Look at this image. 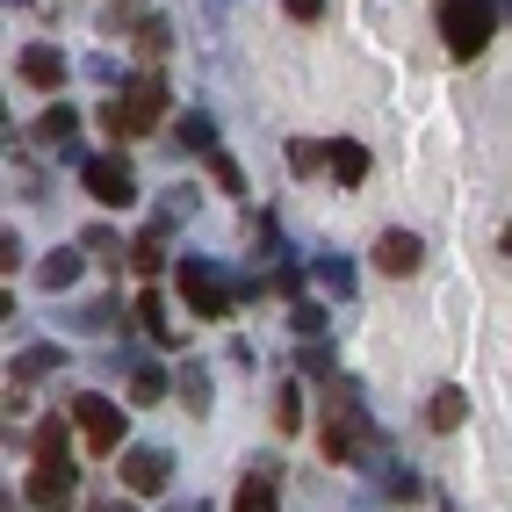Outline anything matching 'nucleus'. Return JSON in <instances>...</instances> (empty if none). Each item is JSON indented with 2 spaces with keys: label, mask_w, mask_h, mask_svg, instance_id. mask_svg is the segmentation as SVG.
<instances>
[{
  "label": "nucleus",
  "mask_w": 512,
  "mask_h": 512,
  "mask_svg": "<svg viewBox=\"0 0 512 512\" xmlns=\"http://www.w3.org/2000/svg\"><path fill=\"white\" fill-rule=\"evenodd\" d=\"M159 116H166V80H159V73H138V80H130V94L101 101V130H109V138H145Z\"/></svg>",
  "instance_id": "nucleus-1"
},
{
  "label": "nucleus",
  "mask_w": 512,
  "mask_h": 512,
  "mask_svg": "<svg viewBox=\"0 0 512 512\" xmlns=\"http://www.w3.org/2000/svg\"><path fill=\"white\" fill-rule=\"evenodd\" d=\"M498 29V0H440V44H448V58H476L491 44Z\"/></svg>",
  "instance_id": "nucleus-2"
},
{
  "label": "nucleus",
  "mask_w": 512,
  "mask_h": 512,
  "mask_svg": "<svg viewBox=\"0 0 512 512\" xmlns=\"http://www.w3.org/2000/svg\"><path fill=\"white\" fill-rule=\"evenodd\" d=\"M174 289H181V303L195 318H210V325H224L231 318V275L217 260H202V253H188L181 267H174Z\"/></svg>",
  "instance_id": "nucleus-3"
},
{
  "label": "nucleus",
  "mask_w": 512,
  "mask_h": 512,
  "mask_svg": "<svg viewBox=\"0 0 512 512\" xmlns=\"http://www.w3.org/2000/svg\"><path fill=\"white\" fill-rule=\"evenodd\" d=\"M73 426H80V440L94 455H123V404H109V397H94V390H80L73 397Z\"/></svg>",
  "instance_id": "nucleus-4"
},
{
  "label": "nucleus",
  "mask_w": 512,
  "mask_h": 512,
  "mask_svg": "<svg viewBox=\"0 0 512 512\" xmlns=\"http://www.w3.org/2000/svg\"><path fill=\"white\" fill-rule=\"evenodd\" d=\"M80 188L101 202V210H130V202H138V174H130V159H116V152H94L80 166Z\"/></svg>",
  "instance_id": "nucleus-5"
},
{
  "label": "nucleus",
  "mask_w": 512,
  "mask_h": 512,
  "mask_svg": "<svg viewBox=\"0 0 512 512\" xmlns=\"http://www.w3.org/2000/svg\"><path fill=\"white\" fill-rule=\"evenodd\" d=\"M116 484H123V498H159L174 484V455L166 448H123L116 455Z\"/></svg>",
  "instance_id": "nucleus-6"
},
{
  "label": "nucleus",
  "mask_w": 512,
  "mask_h": 512,
  "mask_svg": "<svg viewBox=\"0 0 512 512\" xmlns=\"http://www.w3.org/2000/svg\"><path fill=\"white\" fill-rule=\"evenodd\" d=\"M22 498L37 505V512H65V505L80 498V462H73V455L37 462V469H29V484H22Z\"/></svg>",
  "instance_id": "nucleus-7"
},
{
  "label": "nucleus",
  "mask_w": 512,
  "mask_h": 512,
  "mask_svg": "<svg viewBox=\"0 0 512 512\" xmlns=\"http://www.w3.org/2000/svg\"><path fill=\"white\" fill-rule=\"evenodd\" d=\"M15 73L37 87V94H58L65 80H73V73H65V51H58V44H29V51L15 58Z\"/></svg>",
  "instance_id": "nucleus-8"
},
{
  "label": "nucleus",
  "mask_w": 512,
  "mask_h": 512,
  "mask_svg": "<svg viewBox=\"0 0 512 512\" xmlns=\"http://www.w3.org/2000/svg\"><path fill=\"white\" fill-rule=\"evenodd\" d=\"M419 260H426L419 231H383L375 238V267H383V275H419Z\"/></svg>",
  "instance_id": "nucleus-9"
},
{
  "label": "nucleus",
  "mask_w": 512,
  "mask_h": 512,
  "mask_svg": "<svg viewBox=\"0 0 512 512\" xmlns=\"http://www.w3.org/2000/svg\"><path fill=\"white\" fill-rule=\"evenodd\" d=\"M29 138H37V145H51V152H65V145L80 138V109H65V101H51V109L37 116V130H29Z\"/></svg>",
  "instance_id": "nucleus-10"
},
{
  "label": "nucleus",
  "mask_w": 512,
  "mask_h": 512,
  "mask_svg": "<svg viewBox=\"0 0 512 512\" xmlns=\"http://www.w3.org/2000/svg\"><path fill=\"white\" fill-rule=\"evenodd\" d=\"M80 267H87V253H73V246L44 253V260H37V289H51V296H58V289H73V282H80Z\"/></svg>",
  "instance_id": "nucleus-11"
},
{
  "label": "nucleus",
  "mask_w": 512,
  "mask_h": 512,
  "mask_svg": "<svg viewBox=\"0 0 512 512\" xmlns=\"http://www.w3.org/2000/svg\"><path fill=\"white\" fill-rule=\"evenodd\" d=\"M181 404H188V419H210L217 390H210V368H202V361H188V368H181Z\"/></svg>",
  "instance_id": "nucleus-12"
},
{
  "label": "nucleus",
  "mask_w": 512,
  "mask_h": 512,
  "mask_svg": "<svg viewBox=\"0 0 512 512\" xmlns=\"http://www.w3.org/2000/svg\"><path fill=\"white\" fill-rule=\"evenodd\" d=\"M174 145H188V152H217V123L202 116V109H181V116H174Z\"/></svg>",
  "instance_id": "nucleus-13"
},
{
  "label": "nucleus",
  "mask_w": 512,
  "mask_h": 512,
  "mask_svg": "<svg viewBox=\"0 0 512 512\" xmlns=\"http://www.w3.org/2000/svg\"><path fill=\"white\" fill-rule=\"evenodd\" d=\"M332 181H339V188H361V181H368V152H361L354 138L332 145Z\"/></svg>",
  "instance_id": "nucleus-14"
},
{
  "label": "nucleus",
  "mask_w": 512,
  "mask_h": 512,
  "mask_svg": "<svg viewBox=\"0 0 512 512\" xmlns=\"http://www.w3.org/2000/svg\"><path fill=\"white\" fill-rule=\"evenodd\" d=\"M462 419H469V397H462V390H433V404H426V426H433V433H455Z\"/></svg>",
  "instance_id": "nucleus-15"
},
{
  "label": "nucleus",
  "mask_w": 512,
  "mask_h": 512,
  "mask_svg": "<svg viewBox=\"0 0 512 512\" xmlns=\"http://www.w3.org/2000/svg\"><path fill=\"white\" fill-rule=\"evenodd\" d=\"M123 375H130V404H159V397H166V368H152V361H130Z\"/></svg>",
  "instance_id": "nucleus-16"
},
{
  "label": "nucleus",
  "mask_w": 512,
  "mask_h": 512,
  "mask_svg": "<svg viewBox=\"0 0 512 512\" xmlns=\"http://www.w3.org/2000/svg\"><path fill=\"white\" fill-rule=\"evenodd\" d=\"M282 159H289V174H296V181H311L318 166H332V145H311V138H289V152H282Z\"/></svg>",
  "instance_id": "nucleus-17"
},
{
  "label": "nucleus",
  "mask_w": 512,
  "mask_h": 512,
  "mask_svg": "<svg viewBox=\"0 0 512 512\" xmlns=\"http://www.w3.org/2000/svg\"><path fill=\"white\" fill-rule=\"evenodd\" d=\"M138 325L159 339V347H174V318H166V303H159V289H145L138 296Z\"/></svg>",
  "instance_id": "nucleus-18"
},
{
  "label": "nucleus",
  "mask_w": 512,
  "mask_h": 512,
  "mask_svg": "<svg viewBox=\"0 0 512 512\" xmlns=\"http://www.w3.org/2000/svg\"><path fill=\"white\" fill-rule=\"evenodd\" d=\"M275 433H303V383L275 390Z\"/></svg>",
  "instance_id": "nucleus-19"
},
{
  "label": "nucleus",
  "mask_w": 512,
  "mask_h": 512,
  "mask_svg": "<svg viewBox=\"0 0 512 512\" xmlns=\"http://www.w3.org/2000/svg\"><path fill=\"white\" fill-rule=\"evenodd\" d=\"M65 426H73V419H37V433H29L37 462H58V455H65Z\"/></svg>",
  "instance_id": "nucleus-20"
},
{
  "label": "nucleus",
  "mask_w": 512,
  "mask_h": 512,
  "mask_svg": "<svg viewBox=\"0 0 512 512\" xmlns=\"http://www.w3.org/2000/svg\"><path fill=\"white\" fill-rule=\"evenodd\" d=\"M210 181H217L224 195H238V202H246V166H238L231 152H210Z\"/></svg>",
  "instance_id": "nucleus-21"
},
{
  "label": "nucleus",
  "mask_w": 512,
  "mask_h": 512,
  "mask_svg": "<svg viewBox=\"0 0 512 512\" xmlns=\"http://www.w3.org/2000/svg\"><path fill=\"white\" fill-rule=\"evenodd\" d=\"M116 325H123V303L116 296H94L87 311H80V332H116Z\"/></svg>",
  "instance_id": "nucleus-22"
},
{
  "label": "nucleus",
  "mask_w": 512,
  "mask_h": 512,
  "mask_svg": "<svg viewBox=\"0 0 512 512\" xmlns=\"http://www.w3.org/2000/svg\"><path fill=\"white\" fill-rule=\"evenodd\" d=\"M130 37H138L145 58H159L166 44H174V29H166V15H138V29H130Z\"/></svg>",
  "instance_id": "nucleus-23"
},
{
  "label": "nucleus",
  "mask_w": 512,
  "mask_h": 512,
  "mask_svg": "<svg viewBox=\"0 0 512 512\" xmlns=\"http://www.w3.org/2000/svg\"><path fill=\"white\" fill-rule=\"evenodd\" d=\"M51 368H58V347H29V354H15V383H44Z\"/></svg>",
  "instance_id": "nucleus-24"
},
{
  "label": "nucleus",
  "mask_w": 512,
  "mask_h": 512,
  "mask_svg": "<svg viewBox=\"0 0 512 512\" xmlns=\"http://www.w3.org/2000/svg\"><path fill=\"white\" fill-rule=\"evenodd\" d=\"M231 512H282V498H275V484H238V498H231Z\"/></svg>",
  "instance_id": "nucleus-25"
},
{
  "label": "nucleus",
  "mask_w": 512,
  "mask_h": 512,
  "mask_svg": "<svg viewBox=\"0 0 512 512\" xmlns=\"http://www.w3.org/2000/svg\"><path fill=\"white\" fill-rule=\"evenodd\" d=\"M80 246H87V260H109V267H116V260H130V246H123L116 231H101V224H94V231L80 238Z\"/></svg>",
  "instance_id": "nucleus-26"
},
{
  "label": "nucleus",
  "mask_w": 512,
  "mask_h": 512,
  "mask_svg": "<svg viewBox=\"0 0 512 512\" xmlns=\"http://www.w3.org/2000/svg\"><path fill=\"white\" fill-rule=\"evenodd\" d=\"M130 267H138V275H159V267H166V238H159V231H145L138 246H130Z\"/></svg>",
  "instance_id": "nucleus-27"
},
{
  "label": "nucleus",
  "mask_w": 512,
  "mask_h": 512,
  "mask_svg": "<svg viewBox=\"0 0 512 512\" xmlns=\"http://www.w3.org/2000/svg\"><path fill=\"white\" fill-rule=\"evenodd\" d=\"M289 325H296V339H318V332H325V311H318L311 296H296V311H289Z\"/></svg>",
  "instance_id": "nucleus-28"
},
{
  "label": "nucleus",
  "mask_w": 512,
  "mask_h": 512,
  "mask_svg": "<svg viewBox=\"0 0 512 512\" xmlns=\"http://www.w3.org/2000/svg\"><path fill=\"white\" fill-rule=\"evenodd\" d=\"M296 368H303V375H311V383H332V375H339L325 347H303V354H296Z\"/></svg>",
  "instance_id": "nucleus-29"
},
{
  "label": "nucleus",
  "mask_w": 512,
  "mask_h": 512,
  "mask_svg": "<svg viewBox=\"0 0 512 512\" xmlns=\"http://www.w3.org/2000/svg\"><path fill=\"white\" fill-rule=\"evenodd\" d=\"M318 282L347 296V289H354V267H347V260H318Z\"/></svg>",
  "instance_id": "nucleus-30"
},
{
  "label": "nucleus",
  "mask_w": 512,
  "mask_h": 512,
  "mask_svg": "<svg viewBox=\"0 0 512 512\" xmlns=\"http://www.w3.org/2000/svg\"><path fill=\"white\" fill-rule=\"evenodd\" d=\"M282 8H289L296 22H318V15H325V0H282Z\"/></svg>",
  "instance_id": "nucleus-31"
},
{
  "label": "nucleus",
  "mask_w": 512,
  "mask_h": 512,
  "mask_svg": "<svg viewBox=\"0 0 512 512\" xmlns=\"http://www.w3.org/2000/svg\"><path fill=\"white\" fill-rule=\"evenodd\" d=\"M87 512H138V505H130V498H109V505H87Z\"/></svg>",
  "instance_id": "nucleus-32"
},
{
  "label": "nucleus",
  "mask_w": 512,
  "mask_h": 512,
  "mask_svg": "<svg viewBox=\"0 0 512 512\" xmlns=\"http://www.w3.org/2000/svg\"><path fill=\"white\" fill-rule=\"evenodd\" d=\"M505 260H512V224H505Z\"/></svg>",
  "instance_id": "nucleus-33"
}]
</instances>
